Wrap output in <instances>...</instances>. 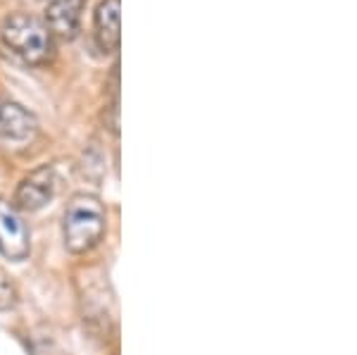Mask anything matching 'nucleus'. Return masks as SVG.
Instances as JSON below:
<instances>
[{
	"instance_id": "39448f33",
	"label": "nucleus",
	"mask_w": 357,
	"mask_h": 355,
	"mask_svg": "<svg viewBox=\"0 0 357 355\" xmlns=\"http://www.w3.org/2000/svg\"><path fill=\"white\" fill-rule=\"evenodd\" d=\"M89 0H50L45 8V27L57 41H72L82 29Z\"/></svg>"
},
{
	"instance_id": "f03ea898",
	"label": "nucleus",
	"mask_w": 357,
	"mask_h": 355,
	"mask_svg": "<svg viewBox=\"0 0 357 355\" xmlns=\"http://www.w3.org/2000/svg\"><path fill=\"white\" fill-rule=\"evenodd\" d=\"M0 38L24 65L43 67L55 55V38L43 20L29 13H13L0 24Z\"/></svg>"
},
{
	"instance_id": "7ed1b4c3",
	"label": "nucleus",
	"mask_w": 357,
	"mask_h": 355,
	"mask_svg": "<svg viewBox=\"0 0 357 355\" xmlns=\"http://www.w3.org/2000/svg\"><path fill=\"white\" fill-rule=\"evenodd\" d=\"M57 188V174L53 165H41V167L31 169L24 179L17 184L13 205L22 215H31L43 210L50 200L55 198Z\"/></svg>"
},
{
	"instance_id": "f257e3e1",
	"label": "nucleus",
	"mask_w": 357,
	"mask_h": 355,
	"mask_svg": "<svg viewBox=\"0 0 357 355\" xmlns=\"http://www.w3.org/2000/svg\"><path fill=\"white\" fill-rule=\"evenodd\" d=\"M107 213L96 193H74L62 215V241L72 255H86L102 241Z\"/></svg>"
},
{
	"instance_id": "423d86ee",
	"label": "nucleus",
	"mask_w": 357,
	"mask_h": 355,
	"mask_svg": "<svg viewBox=\"0 0 357 355\" xmlns=\"http://www.w3.org/2000/svg\"><path fill=\"white\" fill-rule=\"evenodd\" d=\"M93 36L105 55L119 50L122 41V0H100L93 15Z\"/></svg>"
},
{
	"instance_id": "20e7f679",
	"label": "nucleus",
	"mask_w": 357,
	"mask_h": 355,
	"mask_svg": "<svg viewBox=\"0 0 357 355\" xmlns=\"http://www.w3.org/2000/svg\"><path fill=\"white\" fill-rule=\"evenodd\" d=\"M0 253L10 262H22L31 253V234L20 210L0 198Z\"/></svg>"
},
{
	"instance_id": "0eeeda50",
	"label": "nucleus",
	"mask_w": 357,
	"mask_h": 355,
	"mask_svg": "<svg viewBox=\"0 0 357 355\" xmlns=\"http://www.w3.org/2000/svg\"><path fill=\"white\" fill-rule=\"evenodd\" d=\"M38 131V122L22 103L0 96V139L24 143L31 141Z\"/></svg>"
}]
</instances>
